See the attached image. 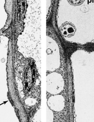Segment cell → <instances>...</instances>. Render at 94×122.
Returning a JSON list of instances; mask_svg holds the SVG:
<instances>
[{
    "mask_svg": "<svg viewBox=\"0 0 94 122\" xmlns=\"http://www.w3.org/2000/svg\"><path fill=\"white\" fill-rule=\"evenodd\" d=\"M61 33L65 37H70L73 36L76 31V27L72 23L66 22L60 28Z\"/></svg>",
    "mask_w": 94,
    "mask_h": 122,
    "instance_id": "cell-1",
    "label": "cell"
},
{
    "mask_svg": "<svg viewBox=\"0 0 94 122\" xmlns=\"http://www.w3.org/2000/svg\"><path fill=\"white\" fill-rule=\"evenodd\" d=\"M85 0H67L71 5L74 6L79 5L82 4Z\"/></svg>",
    "mask_w": 94,
    "mask_h": 122,
    "instance_id": "cell-2",
    "label": "cell"
}]
</instances>
